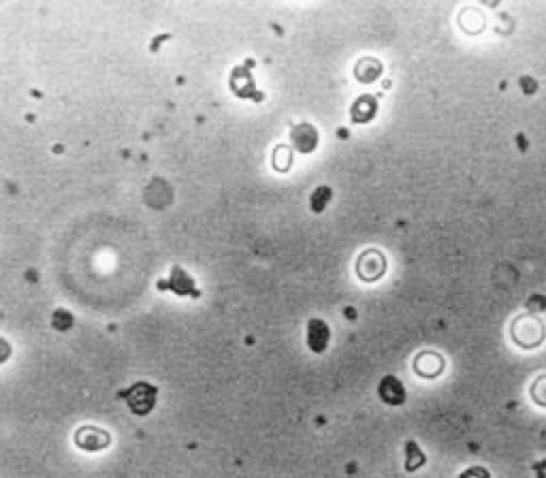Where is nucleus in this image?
Masks as SVG:
<instances>
[{
    "label": "nucleus",
    "instance_id": "a211bd4d",
    "mask_svg": "<svg viewBox=\"0 0 546 478\" xmlns=\"http://www.w3.org/2000/svg\"><path fill=\"white\" fill-rule=\"evenodd\" d=\"M521 84H523V90H525L527 94H533V92L538 90V84H535V79H531V77H523Z\"/></svg>",
    "mask_w": 546,
    "mask_h": 478
},
{
    "label": "nucleus",
    "instance_id": "6e6552de",
    "mask_svg": "<svg viewBox=\"0 0 546 478\" xmlns=\"http://www.w3.org/2000/svg\"><path fill=\"white\" fill-rule=\"evenodd\" d=\"M444 368H446V361L438 353H421L414 359V372L423 378H438Z\"/></svg>",
    "mask_w": 546,
    "mask_h": 478
},
{
    "label": "nucleus",
    "instance_id": "39448f33",
    "mask_svg": "<svg viewBox=\"0 0 546 478\" xmlns=\"http://www.w3.org/2000/svg\"><path fill=\"white\" fill-rule=\"evenodd\" d=\"M307 346L312 353L316 355H322L326 348H329V340H331V329L324 321H320V318H312V321H307Z\"/></svg>",
    "mask_w": 546,
    "mask_h": 478
},
{
    "label": "nucleus",
    "instance_id": "4468645a",
    "mask_svg": "<svg viewBox=\"0 0 546 478\" xmlns=\"http://www.w3.org/2000/svg\"><path fill=\"white\" fill-rule=\"evenodd\" d=\"M273 165L280 169V171H286L290 165H292V152L288 147H278L275 156H273Z\"/></svg>",
    "mask_w": 546,
    "mask_h": 478
},
{
    "label": "nucleus",
    "instance_id": "f03ea898",
    "mask_svg": "<svg viewBox=\"0 0 546 478\" xmlns=\"http://www.w3.org/2000/svg\"><path fill=\"white\" fill-rule=\"evenodd\" d=\"M387 271V258L380 250H365L356 261V275L363 282H376Z\"/></svg>",
    "mask_w": 546,
    "mask_h": 478
},
{
    "label": "nucleus",
    "instance_id": "f3484780",
    "mask_svg": "<svg viewBox=\"0 0 546 478\" xmlns=\"http://www.w3.org/2000/svg\"><path fill=\"white\" fill-rule=\"evenodd\" d=\"M531 470H533L535 478H546V459H542V461H535V463L531 465Z\"/></svg>",
    "mask_w": 546,
    "mask_h": 478
},
{
    "label": "nucleus",
    "instance_id": "423d86ee",
    "mask_svg": "<svg viewBox=\"0 0 546 478\" xmlns=\"http://www.w3.org/2000/svg\"><path fill=\"white\" fill-rule=\"evenodd\" d=\"M378 395H380V399H382L387 406H393V408L406 404V399H408V393H406L404 382H402L399 378H395V376H385V378L380 380V385H378Z\"/></svg>",
    "mask_w": 546,
    "mask_h": 478
},
{
    "label": "nucleus",
    "instance_id": "1a4fd4ad",
    "mask_svg": "<svg viewBox=\"0 0 546 478\" xmlns=\"http://www.w3.org/2000/svg\"><path fill=\"white\" fill-rule=\"evenodd\" d=\"M292 143L299 152H312L318 145V132L312 124H299L292 128Z\"/></svg>",
    "mask_w": 546,
    "mask_h": 478
},
{
    "label": "nucleus",
    "instance_id": "ddd939ff",
    "mask_svg": "<svg viewBox=\"0 0 546 478\" xmlns=\"http://www.w3.org/2000/svg\"><path fill=\"white\" fill-rule=\"evenodd\" d=\"M52 325L58 331H67V329L73 327V316L67 309H56L54 316H52Z\"/></svg>",
    "mask_w": 546,
    "mask_h": 478
},
{
    "label": "nucleus",
    "instance_id": "20e7f679",
    "mask_svg": "<svg viewBox=\"0 0 546 478\" xmlns=\"http://www.w3.org/2000/svg\"><path fill=\"white\" fill-rule=\"evenodd\" d=\"M75 444L81 448V450H88V453H96V450H105L109 448L111 444V436L109 431L101 429V427H94V425H84L75 431L73 436Z\"/></svg>",
    "mask_w": 546,
    "mask_h": 478
},
{
    "label": "nucleus",
    "instance_id": "7ed1b4c3",
    "mask_svg": "<svg viewBox=\"0 0 546 478\" xmlns=\"http://www.w3.org/2000/svg\"><path fill=\"white\" fill-rule=\"evenodd\" d=\"M158 288L160 290H171V292H175V295H179V297H199L201 292H199V288H197V284H195V280L181 269L179 265H173L171 267V271H169V280H160L158 282Z\"/></svg>",
    "mask_w": 546,
    "mask_h": 478
},
{
    "label": "nucleus",
    "instance_id": "9b49d317",
    "mask_svg": "<svg viewBox=\"0 0 546 478\" xmlns=\"http://www.w3.org/2000/svg\"><path fill=\"white\" fill-rule=\"evenodd\" d=\"M425 461H427V457H425V453L419 448V444L416 442H406V470L408 472H416L419 467H423L425 465Z\"/></svg>",
    "mask_w": 546,
    "mask_h": 478
},
{
    "label": "nucleus",
    "instance_id": "9d476101",
    "mask_svg": "<svg viewBox=\"0 0 546 478\" xmlns=\"http://www.w3.org/2000/svg\"><path fill=\"white\" fill-rule=\"evenodd\" d=\"M382 75V64L374 58H363L356 69H354V77L363 84H372Z\"/></svg>",
    "mask_w": 546,
    "mask_h": 478
},
{
    "label": "nucleus",
    "instance_id": "dca6fc26",
    "mask_svg": "<svg viewBox=\"0 0 546 478\" xmlns=\"http://www.w3.org/2000/svg\"><path fill=\"white\" fill-rule=\"evenodd\" d=\"M457 478H491V472L482 465H474V467H467L465 472H461Z\"/></svg>",
    "mask_w": 546,
    "mask_h": 478
},
{
    "label": "nucleus",
    "instance_id": "2eb2a0df",
    "mask_svg": "<svg viewBox=\"0 0 546 478\" xmlns=\"http://www.w3.org/2000/svg\"><path fill=\"white\" fill-rule=\"evenodd\" d=\"M542 393H546V376H540V378L533 382V387H531V397H533V399L540 397ZM538 406H546V395L538 402Z\"/></svg>",
    "mask_w": 546,
    "mask_h": 478
},
{
    "label": "nucleus",
    "instance_id": "f257e3e1",
    "mask_svg": "<svg viewBox=\"0 0 546 478\" xmlns=\"http://www.w3.org/2000/svg\"><path fill=\"white\" fill-rule=\"evenodd\" d=\"M120 397L128 404L130 412L137 416H147L154 406H156V397H158V389L149 382H137L126 391H120Z\"/></svg>",
    "mask_w": 546,
    "mask_h": 478
},
{
    "label": "nucleus",
    "instance_id": "0eeeda50",
    "mask_svg": "<svg viewBox=\"0 0 546 478\" xmlns=\"http://www.w3.org/2000/svg\"><path fill=\"white\" fill-rule=\"evenodd\" d=\"M376 113H378V101L372 94L358 96L350 107V118L354 124H368L376 118Z\"/></svg>",
    "mask_w": 546,
    "mask_h": 478
},
{
    "label": "nucleus",
    "instance_id": "f8f14e48",
    "mask_svg": "<svg viewBox=\"0 0 546 478\" xmlns=\"http://www.w3.org/2000/svg\"><path fill=\"white\" fill-rule=\"evenodd\" d=\"M331 188L329 186H318L314 193H312V197H309V205H312V210L314 212H322L324 207H326V203L331 201Z\"/></svg>",
    "mask_w": 546,
    "mask_h": 478
}]
</instances>
